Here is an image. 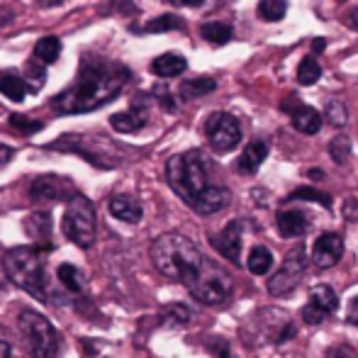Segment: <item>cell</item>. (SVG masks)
I'll return each instance as SVG.
<instances>
[{"label":"cell","mask_w":358,"mask_h":358,"mask_svg":"<svg viewBox=\"0 0 358 358\" xmlns=\"http://www.w3.org/2000/svg\"><path fill=\"white\" fill-rule=\"evenodd\" d=\"M127 80L129 71L120 64L105 59H85L78 69L76 83L52 100V108L62 115L93 113L120 95Z\"/></svg>","instance_id":"6da1fadb"},{"label":"cell","mask_w":358,"mask_h":358,"mask_svg":"<svg viewBox=\"0 0 358 358\" xmlns=\"http://www.w3.org/2000/svg\"><path fill=\"white\" fill-rule=\"evenodd\" d=\"M203 259L205 256L200 254L195 241H190L188 236L178 234V231L161 234L151 244V261H154L156 271L169 280L183 283L185 287L193 283V278L198 275Z\"/></svg>","instance_id":"7a4b0ae2"},{"label":"cell","mask_w":358,"mask_h":358,"mask_svg":"<svg viewBox=\"0 0 358 358\" xmlns=\"http://www.w3.org/2000/svg\"><path fill=\"white\" fill-rule=\"evenodd\" d=\"M3 271L20 290L32 295L34 300H47L44 287V264L42 254L34 246H15L3 256Z\"/></svg>","instance_id":"3957f363"},{"label":"cell","mask_w":358,"mask_h":358,"mask_svg":"<svg viewBox=\"0 0 358 358\" xmlns=\"http://www.w3.org/2000/svg\"><path fill=\"white\" fill-rule=\"evenodd\" d=\"M166 178L173 193L178 195L183 203H193L195 195L203 188H208V166L200 151H185L166 164Z\"/></svg>","instance_id":"277c9868"},{"label":"cell","mask_w":358,"mask_h":358,"mask_svg":"<svg viewBox=\"0 0 358 358\" xmlns=\"http://www.w3.org/2000/svg\"><path fill=\"white\" fill-rule=\"evenodd\" d=\"M62 227L69 241H73L80 249H90L95 244V236H98V220H95L93 203L85 195L73 193L69 198Z\"/></svg>","instance_id":"5b68a950"},{"label":"cell","mask_w":358,"mask_h":358,"mask_svg":"<svg viewBox=\"0 0 358 358\" xmlns=\"http://www.w3.org/2000/svg\"><path fill=\"white\" fill-rule=\"evenodd\" d=\"M20 331L27 339L32 358H59V334L54 324L34 310L20 312Z\"/></svg>","instance_id":"8992f818"},{"label":"cell","mask_w":358,"mask_h":358,"mask_svg":"<svg viewBox=\"0 0 358 358\" xmlns=\"http://www.w3.org/2000/svg\"><path fill=\"white\" fill-rule=\"evenodd\" d=\"M188 290L203 305H222L231 292V278L215 261L203 259V266H200L193 283L188 285Z\"/></svg>","instance_id":"52a82bcc"},{"label":"cell","mask_w":358,"mask_h":358,"mask_svg":"<svg viewBox=\"0 0 358 358\" xmlns=\"http://www.w3.org/2000/svg\"><path fill=\"white\" fill-rule=\"evenodd\" d=\"M307 273V254L302 246H295L285 254L280 271L268 280V292L273 297H285L302 283Z\"/></svg>","instance_id":"ba28073f"},{"label":"cell","mask_w":358,"mask_h":358,"mask_svg":"<svg viewBox=\"0 0 358 358\" xmlns=\"http://www.w3.org/2000/svg\"><path fill=\"white\" fill-rule=\"evenodd\" d=\"M205 134H208V142L217 154H227V151L239 146L241 124L229 113H213L205 122Z\"/></svg>","instance_id":"9c48e42d"},{"label":"cell","mask_w":358,"mask_h":358,"mask_svg":"<svg viewBox=\"0 0 358 358\" xmlns=\"http://www.w3.org/2000/svg\"><path fill=\"white\" fill-rule=\"evenodd\" d=\"M339 310V295L329 285H315L310 290V300L302 307V320L305 324H322L327 317H331Z\"/></svg>","instance_id":"30bf717a"},{"label":"cell","mask_w":358,"mask_h":358,"mask_svg":"<svg viewBox=\"0 0 358 358\" xmlns=\"http://www.w3.org/2000/svg\"><path fill=\"white\" fill-rule=\"evenodd\" d=\"M280 110L290 115V122H292V127H295L297 132L317 134L322 129V115L317 113L312 105L300 103L295 95H290L287 100H283V103H280Z\"/></svg>","instance_id":"8fae6325"},{"label":"cell","mask_w":358,"mask_h":358,"mask_svg":"<svg viewBox=\"0 0 358 358\" xmlns=\"http://www.w3.org/2000/svg\"><path fill=\"white\" fill-rule=\"evenodd\" d=\"M344 256V236L336 231H324L312 246V264L320 271H327L336 266Z\"/></svg>","instance_id":"7c38bea8"},{"label":"cell","mask_w":358,"mask_h":358,"mask_svg":"<svg viewBox=\"0 0 358 358\" xmlns=\"http://www.w3.org/2000/svg\"><path fill=\"white\" fill-rule=\"evenodd\" d=\"M241 234H244V222L234 220L213 239L217 251H220L227 261H231V264H236V266L241 264Z\"/></svg>","instance_id":"4fadbf2b"},{"label":"cell","mask_w":358,"mask_h":358,"mask_svg":"<svg viewBox=\"0 0 358 358\" xmlns=\"http://www.w3.org/2000/svg\"><path fill=\"white\" fill-rule=\"evenodd\" d=\"M229 203H231L229 190L222 188V185H208V188H203L198 195H195L190 208H193L198 215H215V213H220V210H224Z\"/></svg>","instance_id":"5bb4252c"},{"label":"cell","mask_w":358,"mask_h":358,"mask_svg":"<svg viewBox=\"0 0 358 358\" xmlns=\"http://www.w3.org/2000/svg\"><path fill=\"white\" fill-rule=\"evenodd\" d=\"M32 200L34 203H42V200H62L71 193V183H66L64 178H57V176H42L32 183Z\"/></svg>","instance_id":"9a60e30c"},{"label":"cell","mask_w":358,"mask_h":358,"mask_svg":"<svg viewBox=\"0 0 358 358\" xmlns=\"http://www.w3.org/2000/svg\"><path fill=\"white\" fill-rule=\"evenodd\" d=\"M146 120H149V113H146V105L139 103V98L134 100L132 108H127L124 113H117L110 117V124H113L117 132L122 134H134L139 132V129L146 124Z\"/></svg>","instance_id":"2e32d148"},{"label":"cell","mask_w":358,"mask_h":358,"mask_svg":"<svg viewBox=\"0 0 358 358\" xmlns=\"http://www.w3.org/2000/svg\"><path fill=\"white\" fill-rule=\"evenodd\" d=\"M275 224H278L280 236L285 239H297V236H305L310 229V217L302 210H280L275 217Z\"/></svg>","instance_id":"e0dca14e"},{"label":"cell","mask_w":358,"mask_h":358,"mask_svg":"<svg viewBox=\"0 0 358 358\" xmlns=\"http://www.w3.org/2000/svg\"><path fill=\"white\" fill-rule=\"evenodd\" d=\"M108 210L115 220L127 222V224H137L142 220V205L132 195H115V198H110Z\"/></svg>","instance_id":"ac0fdd59"},{"label":"cell","mask_w":358,"mask_h":358,"mask_svg":"<svg viewBox=\"0 0 358 358\" xmlns=\"http://www.w3.org/2000/svg\"><path fill=\"white\" fill-rule=\"evenodd\" d=\"M266 159H268V144L259 139V142L246 144V149L241 151V156L236 159V169H239V173L254 176Z\"/></svg>","instance_id":"d6986e66"},{"label":"cell","mask_w":358,"mask_h":358,"mask_svg":"<svg viewBox=\"0 0 358 358\" xmlns=\"http://www.w3.org/2000/svg\"><path fill=\"white\" fill-rule=\"evenodd\" d=\"M188 69V62H185L180 54H161V57L154 59L151 64V71H154L159 78H176Z\"/></svg>","instance_id":"ffe728a7"},{"label":"cell","mask_w":358,"mask_h":358,"mask_svg":"<svg viewBox=\"0 0 358 358\" xmlns=\"http://www.w3.org/2000/svg\"><path fill=\"white\" fill-rule=\"evenodd\" d=\"M246 268H249L254 275L271 273V268H273V254H271V249H266V246H254V249L249 251Z\"/></svg>","instance_id":"44dd1931"},{"label":"cell","mask_w":358,"mask_h":358,"mask_svg":"<svg viewBox=\"0 0 358 358\" xmlns=\"http://www.w3.org/2000/svg\"><path fill=\"white\" fill-rule=\"evenodd\" d=\"M0 93L13 103H22L27 95V83L15 73H0Z\"/></svg>","instance_id":"7402d4cb"},{"label":"cell","mask_w":358,"mask_h":358,"mask_svg":"<svg viewBox=\"0 0 358 358\" xmlns=\"http://www.w3.org/2000/svg\"><path fill=\"white\" fill-rule=\"evenodd\" d=\"M200 34H203V39H208L210 44L222 47V44H227L231 39L234 29H231L229 22H205L203 27H200Z\"/></svg>","instance_id":"603a6c76"},{"label":"cell","mask_w":358,"mask_h":358,"mask_svg":"<svg viewBox=\"0 0 358 358\" xmlns=\"http://www.w3.org/2000/svg\"><path fill=\"white\" fill-rule=\"evenodd\" d=\"M215 88H217V83L213 78H193V80H185L178 93L183 100H195V98H203V95L213 93Z\"/></svg>","instance_id":"cb8c5ba5"},{"label":"cell","mask_w":358,"mask_h":358,"mask_svg":"<svg viewBox=\"0 0 358 358\" xmlns=\"http://www.w3.org/2000/svg\"><path fill=\"white\" fill-rule=\"evenodd\" d=\"M62 54V42L57 37H42L34 47V57L42 64H54Z\"/></svg>","instance_id":"d4e9b609"},{"label":"cell","mask_w":358,"mask_h":358,"mask_svg":"<svg viewBox=\"0 0 358 358\" xmlns=\"http://www.w3.org/2000/svg\"><path fill=\"white\" fill-rule=\"evenodd\" d=\"M320 76H322V66L315 57L302 59L300 66H297V80H300L302 85H315L317 80H320Z\"/></svg>","instance_id":"484cf974"},{"label":"cell","mask_w":358,"mask_h":358,"mask_svg":"<svg viewBox=\"0 0 358 358\" xmlns=\"http://www.w3.org/2000/svg\"><path fill=\"white\" fill-rule=\"evenodd\" d=\"M287 13V0H261L259 3V17L268 22H278Z\"/></svg>","instance_id":"4316f807"},{"label":"cell","mask_w":358,"mask_h":358,"mask_svg":"<svg viewBox=\"0 0 358 358\" xmlns=\"http://www.w3.org/2000/svg\"><path fill=\"white\" fill-rule=\"evenodd\" d=\"M327 149H329L331 161H334V164H339V166H344L346 161L351 159V139L346 137V134H339V137H334Z\"/></svg>","instance_id":"83f0119b"},{"label":"cell","mask_w":358,"mask_h":358,"mask_svg":"<svg viewBox=\"0 0 358 358\" xmlns=\"http://www.w3.org/2000/svg\"><path fill=\"white\" fill-rule=\"evenodd\" d=\"M57 273H59V280H62V283L66 285L71 292L83 290V275H80V271L76 268L73 264H62Z\"/></svg>","instance_id":"f1b7e54d"},{"label":"cell","mask_w":358,"mask_h":358,"mask_svg":"<svg viewBox=\"0 0 358 358\" xmlns=\"http://www.w3.org/2000/svg\"><path fill=\"white\" fill-rule=\"evenodd\" d=\"M324 117L329 120V124H334V127H344V124L349 122V110H346V105L339 103V100H329L324 108Z\"/></svg>","instance_id":"f546056e"},{"label":"cell","mask_w":358,"mask_h":358,"mask_svg":"<svg viewBox=\"0 0 358 358\" xmlns=\"http://www.w3.org/2000/svg\"><path fill=\"white\" fill-rule=\"evenodd\" d=\"M287 200H315V203L324 205V208H331V198L322 190H315V188H297L287 195Z\"/></svg>","instance_id":"4dcf8cb0"},{"label":"cell","mask_w":358,"mask_h":358,"mask_svg":"<svg viewBox=\"0 0 358 358\" xmlns=\"http://www.w3.org/2000/svg\"><path fill=\"white\" fill-rule=\"evenodd\" d=\"M183 27V20L176 17V15H164V17L151 20L144 27V32H169V29H180Z\"/></svg>","instance_id":"1f68e13d"},{"label":"cell","mask_w":358,"mask_h":358,"mask_svg":"<svg viewBox=\"0 0 358 358\" xmlns=\"http://www.w3.org/2000/svg\"><path fill=\"white\" fill-rule=\"evenodd\" d=\"M10 124L22 134H34L37 129H42L39 120H29V117H24V115H10Z\"/></svg>","instance_id":"d6a6232c"},{"label":"cell","mask_w":358,"mask_h":358,"mask_svg":"<svg viewBox=\"0 0 358 358\" xmlns=\"http://www.w3.org/2000/svg\"><path fill=\"white\" fill-rule=\"evenodd\" d=\"M346 322L349 324L358 327V297H354V300L349 302V312H346Z\"/></svg>","instance_id":"836d02e7"},{"label":"cell","mask_w":358,"mask_h":358,"mask_svg":"<svg viewBox=\"0 0 358 358\" xmlns=\"http://www.w3.org/2000/svg\"><path fill=\"white\" fill-rule=\"evenodd\" d=\"M171 5H178V8H200L203 0H169Z\"/></svg>","instance_id":"e575fe53"},{"label":"cell","mask_w":358,"mask_h":358,"mask_svg":"<svg viewBox=\"0 0 358 358\" xmlns=\"http://www.w3.org/2000/svg\"><path fill=\"white\" fill-rule=\"evenodd\" d=\"M10 159H13V149L8 144H0V166L8 164Z\"/></svg>","instance_id":"d590c367"},{"label":"cell","mask_w":358,"mask_h":358,"mask_svg":"<svg viewBox=\"0 0 358 358\" xmlns=\"http://www.w3.org/2000/svg\"><path fill=\"white\" fill-rule=\"evenodd\" d=\"M324 358H351V356H349V351L339 346V349H329V351H327Z\"/></svg>","instance_id":"8d00e7d4"},{"label":"cell","mask_w":358,"mask_h":358,"mask_svg":"<svg viewBox=\"0 0 358 358\" xmlns=\"http://www.w3.org/2000/svg\"><path fill=\"white\" fill-rule=\"evenodd\" d=\"M312 49H315V52H324V49H327V42H324V39H315Z\"/></svg>","instance_id":"74e56055"},{"label":"cell","mask_w":358,"mask_h":358,"mask_svg":"<svg viewBox=\"0 0 358 358\" xmlns=\"http://www.w3.org/2000/svg\"><path fill=\"white\" fill-rule=\"evenodd\" d=\"M0 358H10V344L0 341Z\"/></svg>","instance_id":"f35d334b"},{"label":"cell","mask_w":358,"mask_h":358,"mask_svg":"<svg viewBox=\"0 0 358 358\" xmlns=\"http://www.w3.org/2000/svg\"><path fill=\"white\" fill-rule=\"evenodd\" d=\"M57 3H62V0H44V5H57Z\"/></svg>","instance_id":"ab89813d"}]
</instances>
